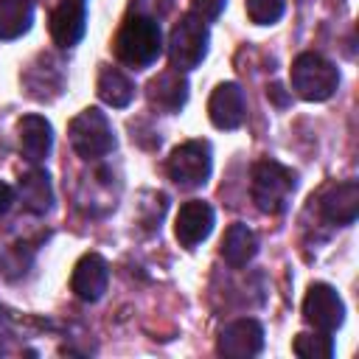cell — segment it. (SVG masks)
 <instances>
[{
	"mask_svg": "<svg viewBox=\"0 0 359 359\" xmlns=\"http://www.w3.org/2000/svg\"><path fill=\"white\" fill-rule=\"evenodd\" d=\"M292 351L303 359H331L334 356V339L328 331L317 334H297L292 342Z\"/></svg>",
	"mask_w": 359,
	"mask_h": 359,
	"instance_id": "obj_21",
	"label": "cell"
},
{
	"mask_svg": "<svg viewBox=\"0 0 359 359\" xmlns=\"http://www.w3.org/2000/svg\"><path fill=\"white\" fill-rule=\"evenodd\" d=\"M208 118L216 129H238L244 123V90L236 81H222L210 93Z\"/></svg>",
	"mask_w": 359,
	"mask_h": 359,
	"instance_id": "obj_14",
	"label": "cell"
},
{
	"mask_svg": "<svg viewBox=\"0 0 359 359\" xmlns=\"http://www.w3.org/2000/svg\"><path fill=\"white\" fill-rule=\"evenodd\" d=\"M115 56L132 70H143L154 65L163 53V31L154 17L146 14H129L123 25L115 34Z\"/></svg>",
	"mask_w": 359,
	"mask_h": 359,
	"instance_id": "obj_1",
	"label": "cell"
},
{
	"mask_svg": "<svg viewBox=\"0 0 359 359\" xmlns=\"http://www.w3.org/2000/svg\"><path fill=\"white\" fill-rule=\"evenodd\" d=\"M303 320L317 331H337L345 320V306L337 289L328 283H311L303 297Z\"/></svg>",
	"mask_w": 359,
	"mask_h": 359,
	"instance_id": "obj_8",
	"label": "cell"
},
{
	"mask_svg": "<svg viewBox=\"0 0 359 359\" xmlns=\"http://www.w3.org/2000/svg\"><path fill=\"white\" fill-rule=\"evenodd\" d=\"M339 87V70L320 53H300L292 62V90L303 101H325Z\"/></svg>",
	"mask_w": 359,
	"mask_h": 359,
	"instance_id": "obj_5",
	"label": "cell"
},
{
	"mask_svg": "<svg viewBox=\"0 0 359 359\" xmlns=\"http://www.w3.org/2000/svg\"><path fill=\"white\" fill-rule=\"evenodd\" d=\"M244 8L255 25H275L283 17L286 0H244Z\"/></svg>",
	"mask_w": 359,
	"mask_h": 359,
	"instance_id": "obj_22",
	"label": "cell"
},
{
	"mask_svg": "<svg viewBox=\"0 0 359 359\" xmlns=\"http://www.w3.org/2000/svg\"><path fill=\"white\" fill-rule=\"evenodd\" d=\"M17 135H20V151L25 160L31 163L48 160L53 149V129L42 115H22L17 123Z\"/></svg>",
	"mask_w": 359,
	"mask_h": 359,
	"instance_id": "obj_16",
	"label": "cell"
},
{
	"mask_svg": "<svg viewBox=\"0 0 359 359\" xmlns=\"http://www.w3.org/2000/svg\"><path fill=\"white\" fill-rule=\"evenodd\" d=\"M213 222H216L213 208H210L208 202H202V199H191V202H185V205L180 208V213H177L174 236H177V241H180L185 250H194L196 244H202V241L210 236Z\"/></svg>",
	"mask_w": 359,
	"mask_h": 359,
	"instance_id": "obj_11",
	"label": "cell"
},
{
	"mask_svg": "<svg viewBox=\"0 0 359 359\" xmlns=\"http://www.w3.org/2000/svg\"><path fill=\"white\" fill-rule=\"evenodd\" d=\"M269 95L275 98L278 107H286V95H283V87H280V84H272V87H269Z\"/></svg>",
	"mask_w": 359,
	"mask_h": 359,
	"instance_id": "obj_26",
	"label": "cell"
},
{
	"mask_svg": "<svg viewBox=\"0 0 359 359\" xmlns=\"http://www.w3.org/2000/svg\"><path fill=\"white\" fill-rule=\"evenodd\" d=\"M146 95H149V104L160 112H180L188 101V81L180 70H165L160 76H154L146 87Z\"/></svg>",
	"mask_w": 359,
	"mask_h": 359,
	"instance_id": "obj_15",
	"label": "cell"
},
{
	"mask_svg": "<svg viewBox=\"0 0 359 359\" xmlns=\"http://www.w3.org/2000/svg\"><path fill=\"white\" fill-rule=\"evenodd\" d=\"M17 191H20V199H22V208L42 216L53 208V188H50V177L48 171L42 168H31L20 177L17 182Z\"/></svg>",
	"mask_w": 359,
	"mask_h": 359,
	"instance_id": "obj_17",
	"label": "cell"
},
{
	"mask_svg": "<svg viewBox=\"0 0 359 359\" xmlns=\"http://www.w3.org/2000/svg\"><path fill=\"white\" fill-rule=\"evenodd\" d=\"M174 8V0H132V11L135 14H146V17H165Z\"/></svg>",
	"mask_w": 359,
	"mask_h": 359,
	"instance_id": "obj_23",
	"label": "cell"
},
{
	"mask_svg": "<svg viewBox=\"0 0 359 359\" xmlns=\"http://www.w3.org/2000/svg\"><path fill=\"white\" fill-rule=\"evenodd\" d=\"M67 137H70L73 151H76L81 160H101V157H107L109 151H115V146H118L115 129H112L109 118H107L101 109H95V107L81 109V112L70 121Z\"/></svg>",
	"mask_w": 359,
	"mask_h": 359,
	"instance_id": "obj_3",
	"label": "cell"
},
{
	"mask_svg": "<svg viewBox=\"0 0 359 359\" xmlns=\"http://www.w3.org/2000/svg\"><path fill=\"white\" fill-rule=\"evenodd\" d=\"M264 348V328L258 320L241 317L222 328L216 351L227 359H250Z\"/></svg>",
	"mask_w": 359,
	"mask_h": 359,
	"instance_id": "obj_10",
	"label": "cell"
},
{
	"mask_svg": "<svg viewBox=\"0 0 359 359\" xmlns=\"http://www.w3.org/2000/svg\"><path fill=\"white\" fill-rule=\"evenodd\" d=\"M87 28V0H59L50 11V36L59 48H73Z\"/></svg>",
	"mask_w": 359,
	"mask_h": 359,
	"instance_id": "obj_13",
	"label": "cell"
},
{
	"mask_svg": "<svg viewBox=\"0 0 359 359\" xmlns=\"http://www.w3.org/2000/svg\"><path fill=\"white\" fill-rule=\"evenodd\" d=\"M11 202H14V191H11V185H6V182L0 180V216L11 208Z\"/></svg>",
	"mask_w": 359,
	"mask_h": 359,
	"instance_id": "obj_25",
	"label": "cell"
},
{
	"mask_svg": "<svg viewBox=\"0 0 359 359\" xmlns=\"http://www.w3.org/2000/svg\"><path fill=\"white\" fill-rule=\"evenodd\" d=\"M22 87L31 98L36 101H53L65 93L67 84V73H65V62L56 53H36L25 70H22Z\"/></svg>",
	"mask_w": 359,
	"mask_h": 359,
	"instance_id": "obj_7",
	"label": "cell"
},
{
	"mask_svg": "<svg viewBox=\"0 0 359 359\" xmlns=\"http://www.w3.org/2000/svg\"><path fill=\"white\" fill-rule=\"evenodd\" d=\"M107 280H109V266L98 252H87L76 261L73 275H70V289L79 300L84 303H95L104 292H107Z\"/></svg>",
	"mask_w": 359,
	"mask_h": 359,
	"instance_id": "obj_12",
	"label": "cell"
},
{
	"mask_svg": "<svg viewBox=\"0 0 359 359\" xmlns=\"http://www.w3.org/2000/svg\"><path fill=\"white\" fill-rule=\"evenodd\" d=\"M34 22L31 0H0V39H20Z\"/></svg>",
	"mask_w": 359,
	"mask_h": 359,
	"instance_id": "obj_20",
	"label": "cell"
},
{
	"mask_svg": "<svg viewBox=\"0 0 359 359\" xmlns=\"http://www.w3.org/2000/svg\"><path fill=\"white\" fill-rule=\"evenodd\" d=\"M208 42H210L208 20H202L194 11L182 14L180 22L174 25L171 36H168V59H171V67L180 70V73L199 67L202 59L208 56Z\"/></svg>",
	"mask_w": 359,
	"mask_h": 359,
	"instance_id": "obj_4",
	"label": "cell"
},
{
	"mask_svg": "<svg viewBox=\"0 0 359 359\" xmlns=\"http://www.w3.org/2000/svg\"><path fill=\"white\" fill-rule=\"evenodd\" d=\"M210 168H213V151L208 140H185L165 160V171L171 182L185 191L202 188L210 177Z\"/></svg>",
	"mask_w": 359,
	"mask_h": 359,
	"instance_id": "obj_6",
	"label": "cell"
},
{
	"mask_svg": "<svg viewBox=\"0 0 359 359\" xmlns=\"http://www.w3.org/2000/svg\"><path fill=\"white\" fill-rule=\"evenodd\" d=\"M297 188V174L292 168H286L278 160H258L252 165V182H250V194L252 202L261 213L278 216L289 208V199Z\"/></svg>",
	"mask_w": 359,
	"mask_h": 359,
	"instance_id": "obj_2",
	"label": "cell"
},
{
	"mask_svg": "<svg viewBox=\"0 0 359 359\" xmlns=\"http://www.w3.org/2000/svg\"><path fill=\"white\" fill-rule=\"evenodd\" d=\"M95 93L104 104L109 107H129L132 98H135V81L118 70V67H109V65H101L98 70V81H95Z\"/></svg>",
	"mask_w": 359,
	"mask_h": 359,
	"instance_id": "obj_19",
	"label": "cell"
},
{
	"mask_svg": "<svg viewBox=\"0 0 359 359\" xmlns=\"http://www.w3.org/2000/svg\"><path fill=\"white\" fill-rule=\"evenodd\" d=\"M222 258L233 266V269H241L247 266L255 252H258V236L247 227V224H230L224 230V238H222Z\"/></svg>",
	"mask_w": 359,
	"mask_h": 359,
	"instance_id": "obj_18",
	"label": "cell"
},
{
	"mask_svg": "<svg viewBox=\"0 0 359 359\" xmlns=\"http://www.w3.org/2000/svg\"><path fill=\"white\" fill-rule=\"evenodd\" d=\"M227 0H191V11L199 14L202 20H216L222 14Z\"/></svg>",
	"mask_w": 359,
	"mask_h": 359,
	"instance_id": "obj_24",
	"label": "cell"
},
{
	"mask_svg": "<svg viewBox=\"0 0 359 359\" xmlns=\"http://www.w3.org/2000/svg\"><path fill=\"white\" fill-rule=\"evenodd\" d=\"M317 208L328 224H353L359 213V182L356 180L331 182L317 196Z\"/></svg>",
	"mask_w": 359,
	"mask_h": 359,
	"instance_id": "obj_9",
	"label": "cell"
}]
</instances>
